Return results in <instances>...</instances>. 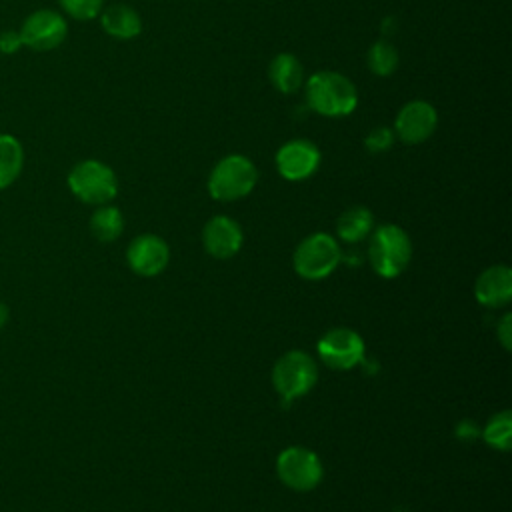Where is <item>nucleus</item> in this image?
<instances>
[{
  "instance_id": "obj_2",
  "label": "nucleus",
  "mask_w": 512,
  "mask_h": 512,
  "mask_svg": "<svg viewBox=\"0 0 512 512\" xmlns=\"http://www.w3.org/2000/svg\"><path fill=\"white\" fill-rule=\"evenodd\" d=\"M412 258L410 236L396 224H382L370 232L368 260L380 278L400 276Z\"/></svg>"
},
{
  "instance_id": "obj_22",
  "label": "nucleus",
  "mask_w": 512,
  "mask_h": 512,
  "mask_svg": "<svg viewBox=\"0 0 512 512\" xmlns=\"http://www.w3.org/2000/svg\"><path fill=\"white\" fill-rule=\"evenodd\" d=\"M62 10L74 20H92L100 16L104 0H58Z\"/></svg>"
},
{
  "instance_id": "obj_27",
  "label": "nucleus",
  "mask_w": 512,
  "mask_h": 512,
  "mask_svg": "<svg viewBox=\"0 0 512 512\" xmlns=\"http://www.w3.org/2000/svg\"><path fill=\"white\" fill-rule=\"evenodd\" d=\"M8 318H10V308H8L4 302H0V330L4 328V324L8 322Z\"/></svg>"
},
{
  "instance_id": "obj_10",
  "label": "nucleus",
  "mask_w": 512,
  "mask_h": 512,
  "mask_svg": "<svg viewBox=\"0 0 512 512\" xmlns=\"http://www.w3.org/2000/svg\"><path fill=\"white\" fill-rule=\"evenodd\" d=\"M320 166V150L314 142L296 138L280 146L276 152V168L282 178L298 182L316 172Z\"/></svg>"
},
{
  "instance_id": "obj_21",
  "label": "nucleus",
  "mask_w": 512,
  "mask_h": 512,
  "mask_svg": "<svg viewBox=\"0 0 512 512\" xmlns=\"http://www.w3.org/2000/svg\"><path fill=\"white\" fill-rule=\"evenodd\" d=\"M368 66L378 76H390L398 66V52L388 40H378L368 50Z\"/></svg>"
},
{
  "instance_id": "obj_4",
  "label": "nucleus",
  "mask_w": 512,
  "mask_h": 512,
  "mask_svg": "<svg viewBox=\"0 0 512 512\" xmlns=\"http://www.w3.org/2000/svg\"><path fill=\"white\" fill-rule=\"evenodd\" d=\"M318 380V366L314 358L302 350L282 354L272 368V384L282 398V406L308 394Z\"/></svg>"
},
{
  "instance_id": "obj_12",
  "label": "nucleus",
  "mask_w": 512,
  "mask_h": 512,
  "mask_svg": "<svg viewBox=\"0 0 512 512\" xmlns=\"http://www.w3.org/2000/svg\"><path fill=\"white\" fill-rule=\"evenodd\" d=\"M168 260H170L168 244L156 234L136 236L126 250V262L130 270L144 278L160 274L166 268Z\"/></svg>"
},
{
  "instance_id": "obj_6",
  "label": "nucleus",
  "mask_w": 512,
  "mask_h": 512,
  "mask_svg": "<svg viewBox=\"0 0 512 512\" xmlns=\"http://www.w3.org/2000/svg\"><path fill=\"white\" fill-rule=\"evenodd\" d=\"M70 192L84 204H108L118 192V178L114 170L100 160H82L68 172Z\"/></svg>"
},
{
  "instance_id": "obj_18",
  "label": "nucleus",
  "mask_w": 512,
  "mask_h": 512,
  "mask_svg": "<svg viewBox=\"0 0 512 512\" xmlns=\"http://www.w3.org/2000/svg\"><path fill=\"white\" fill-rule=\"evenodd\" d=\"M24 168V148L12 134H0V190L14 184Z\"/></svg>"
},
{
  "instance_id": "obj_13",
  "label": "nucleus",
  "mask_w": 512,
  "mask_h": 512,
  "mask_svg": "<svg viewBox=\"0 0 512 512\" xmlns=\"http://www.w3.org/2000/svg\"><path fill=\"white\" fill-rule=\"evenodd\" d=\"M242 228L240 224L230 216H214L204 224L202 230V244L204 250L214 258H230L234 256L242 246Z\"/></svg>"
},
{
  "instance_id": "obj_5",
  "label": "nucleus",
  "mask_w": 512,
  "mask_h": 512,
  "mask_svg": "<svg viewBox=\"0 0 512 512\" xmlns=\"http://www.w3.org/2000/svg\"><path fill=\"white\" fill-rule=\"evenodd\" d=\"M342 260V250L332 234L314 232L306 236L294 250L292 264L300 278L322 280L330 276Z\"/></svg>"
},
{
  "instance_id": "obj_25",
  "label": "nucleus",
  "mask_w": 512,
  "mask_h": 512,
  "mask_svg": "<svg viewBox=\"0 0 512 512\" xmlns=\"http://www.w3.org/2000/svg\"><path fill=\"white\" fill-rule=\"evenodd\" d=\"M22 46L20 34L16 30H4L0 32V52L2 54H14Z\"/></svg>"
},
{
  "instance_id": "obj_23",
  "label": "nucleus",
  "mask_w": 512,
  "mask_h": 512,
  "mask_svg": "<svg viewBox=\"0 0 512 512\" xmlns=\"http://www.w3.org/2000/svg\"><path fill=\"white\" fill-rule=\"evenodd\" d=\"M394 144V132L390 128L378 126L366 136V148L370 152H384Z\"/></svg>"
},
{
  "instance_id": "obj_11",
  "label": "nucleus",
  "mask_w": 512,
  "mask_h": 512,
  "mask_svg": "<svg viewBox=\"0 0 512 512\" xmlns=\"http://www.w3.org/2000/svg\"><path fill=\"white\" fill-rule=\"evenodd\" d=\"M436 126V108L424 100L408 102L394 120V132L406 144H420L428 140L434 134Z\"/></svg>"
},
{
  "instance_id": "obj_26",
  "label": "nucleus",
  "mask_w": 512,
  "mask_h": 512,
  "mask_svg": "<svg viewBox=\"0 0 512 512\" xmlns=\"http://www.w3.org/2000/svg\"><path fill=\"white\" fill-rule=\"evenodd\" d=\"M456 436L460 438V440H474V438H478L480 436V428L472 422V420H462V422H458V426H456Z\"/></svg>"
},
{
  "instance_id": "obj_3",
  "label": "nucleus",
  "mask_w": 512,
  "mask_h": 512,
  "mask_svg": "<svg viewBox=\"0 0 512 512\" xmlns=\"http://www.w3.org/2000/svg\"><path fill=\"white\" fill-rule=\"evenodd\" d=\"M258 182V170L242 154L224 156L210 172L208 192L214 200L232 202L248 196Z\"/></svg>"
},
{
  "instance_id": "obj_14",
  "label": "nucleus",
  "mask_w": 512,
  "mask_h": 512,
  "mask_svg": "<svg viewBox=\"0 0 512 512\" xmlns=\"http://www.w3.org/2000/svg\"><path fill=\"white\" fill-rule=\"evenodd\" d=\"M474 298L486 308H502L512 300V270L494 264L480 272L474 282Z\"/></svg>"
},
{
  "instance_id": "obj_9",
  "label": "nucleus",
  "mask_w": 512,
  "mask_h": 512,
  "mask_svg": "<svg viewBox=\"0 0 512 512\" xmlns=\"http://www.w3.org/2000/svg\"><path fill=\"white\" fill-rule=\"evenodd\" d=\"M320 360L334 370H350L364 360V340L352 328H330L316 344Z\"/></svg>"
},
{
  "instance_id": "obj_20",
  "label": "nucleus",
  "mask_w": 512,
  "mask_h": 512,
  "mask_svg": "<svg viewBox=\"0 0 512 512\" xmlns=\"http://www.w3.org/2000/svg\"><path fill=\"white\" fill-rule=\"evenodd\" d=\"M482 438L494 450H502V452L510 450V446H512V412L502 410V412L494 414L482 428Z\"/></svg>"
},
{
  "instance_id": "obj_15",
  "label": "nucleus",
  "mask_w": 512,
  "mask_h": 512,
  "mask_svg": "<svg viewBox=\"0 0 512 512\" xmlns=\"http://www.w3.org/2000/svg\"><path fill=\"white\" fill-rule=\"evenodd\" d=\"M102 28L108 36L118 40L136 38L142 30L140 14L128 4H112L100 12Z\"/></svg>"
},
{
  "instance_id": "obj_16",
  "label": "nucleus",
  "mask_w": 512,
  "mask_h": 512,
  "mask_svg": "<svg viewBox=\"0 0 512 512\" xmlns=\"http://www.w3.org/2000/svg\"><path fill=\"white\" fill-rule=\"evenodd\" d=\"M268 78L276 90L284 94H292L304 84V68L294 54L282 52L270 62Z\"/></svg>"
},
{
  "instance_id": "obj_8",
  "label": "nucleus",
  "mask_w": 512,
  "mask_h": 512,
  "mask_svg": "<svg viewBox=\"0 0 512 512\" xmlns=\"http://www.w3.org/2000/svg\"><path fill=\"white\" fill-rule=\"evenodd\" d=\"M18 34L22 46H28L34 52H48L64 42L68 34V24L60 12L40 8L24 18Z\"/></svg>"
},
{
  "instance_id": "obj_1",
  "label": "nucleus",
  "mask_w": 512,
  "mask_h": 512,
  "mask_svg": "<svg viewBox=\"0 0 512 512\" xmlns=\"http://www.w3.org/2000/svg\"><path fill=\"white\" fill-rule=\"evenodd\" d=\"M306 100L314 112L328 118H340L354 112L358 92L344 74L322 70L306 80Z\"/></svg>"
},
{
  "instance_id": "obj_17",
  "label": "nucleus",
  "mask_w": 512,
  "mask_h": 512,
  "mask_svg": "<svg viewBox=\"0 0 512 512\" xmlns=\"http://www.w3.org/2000/svg\"><path fill=\"white\" fill-rule=\"evenodd\" d=\"M374 228V216L364 206L346 208L336 220V234L340 240L354 244L364 240Z\"/></svg>"
},
{
  "instance_id": "obj_24",
  "label": "nucleus",
  "mask_w": 512,
  "mask_h": 512,
  "mask_svg": "<svg viewBox=\"0 0 512 512\" xmlns=\"http://www.w3.org/2000/svg\"><path fill=\"white\" fill-rule=\"evenodd\" d=\"M496 336L500 340V344L504 346V350H512V316L510 312H506L496 328Z\"/></svg>"
},
{
  "instance_id": "obj_7",
  "label": "nucleus",
  "mask_w": 512,
  "mask_h": 512,
  "mask_svg": "<svg viewBox=\"0 0 512 512\" xmlns=\"http://www.w3.org/2000/svg\"><path fill=\"white\" fill-rule=\"evenodd\" d=\"M276 474L286 488L310 492L320 484L324 468L316 452L304 446H288L276 458Z\"/></svg>"
},
{
  "instance_id": "obj_19",
  "label": "nucleus",
  "mask_w": 512,
  "mask_h": 512,
  "mask_svg": "<svg viewBox=\"0 0 512 512\" xmlns=\"http://www.w3.org/2000/svg\"><path fill=\"white\" fill-rule=\"evenodd\" d=\"M122 230H124V216H122V212L116 206L102 204L90 216V232L100 242L116 240L122 234Z\"/></svg>"
}]
</instances>
